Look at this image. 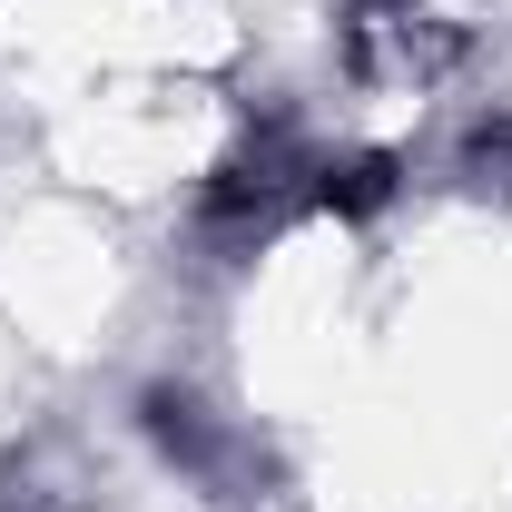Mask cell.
<instances>
[{"mask_svg": "<svg viewBox=\"0 0 512 512\" xmlns=\"http://www.w3.org/2000/svg\"><path fill=\"white\" fill-rule=\"evenodd\" d=\"M138 424H148V444L168 453V463L217 473V424H207V404H197V394H178V384H148V394H138Z\"/></svg>", "mask_w": 512, "mask_h": 512, "instance_id": "cell-1", "label": "cell"}, {"mask_svg": "<svg viewBox=\"0 0 512 512\" xmlns=\"http://www.w3.org/2000/svg\"><path fill=\"white\" fill-rule=\"evenodd\" d=\"M394 158L384 148H355V158H316V207H335V217H375V207H394Z\"/></svg>", "mask_w": 512, "mask_h": 512, "instance_id": "cell-2", "label": "cell"}]
</instances>
